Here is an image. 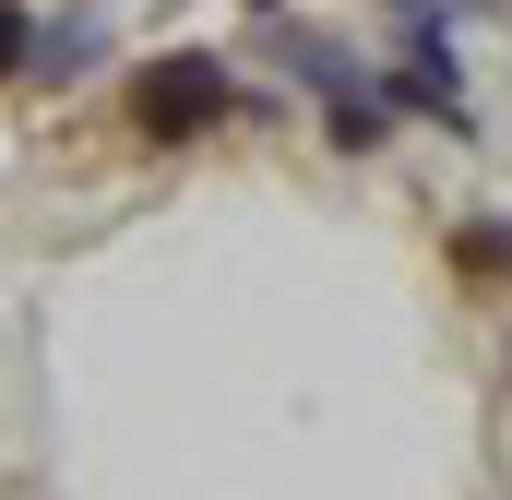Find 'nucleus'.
I'll return each mask as SVG.
<instances>
[{
    "label": "nucleus",
    "instance_id": "4",
    "mask_svg": "<svg viewBox=\"0 0 512 500\" xmlns=\"http://www.w3.org/2000/svg\"><path fill=\"white\" fill-rule=\"evenodd\" d=\"M24 48H36V12H24V0H0V84L24 72Z\"/></svg>",
    "mask_w": 512,
    "mask_h": 500
},
{
    "label": "nucleus",
    "instance_id": "3",
    "mask_svg": "<svg viewBox=\"0 0 512 500\" xmlns=\"http://www.w3.org/2000/svg\"><path fill=\"white\" fill-rule=\"evenodd\" d=\"M453 262H465L477 286H512V227H465V239H453Z\"/></svg>",
    "mask_w": 512,
    "mask_h": 500
},
{
    "label": "nucleus",
    "instance_id": "1",
    "mask_svg": "<svg viewBox=\"0 0 512 500\" xmlns=\"http://www.w3.org/2000/svg\"><path fill=\"white\" fill-rule=\"evenodd\" d=\"M227 108H239V72L215 48H167V60L131 72V131L143 143H191V131H215Z\"/></svg>",
    "mask_w": 512,
    "mask_h": 500
},
{
    "label": "nucleus",
    "instance_id": "2",
    "mask_svg": "<svg viewBox=\"0 0 512 500\" xmlns=\"http://www.w3.org/2000/svg\"><path fill=\"white\" fill-rule=\"evenodd\" d=\"M96 60H108V24H96V12H60V24H36V48H24V72H48V84L96 72Z\"/></svg>",
    "mask_w": 512,
    "mask_h": 500
}]
</instances>
